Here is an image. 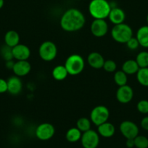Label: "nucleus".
<instances>
[{
	"label": "nucleus",
	"mask_w": 148,
	"mask_h": 148,
	"mask_svg": "<svg viewBox=\"0 0 148 148\" xmlns=\"http://www.w3.org/2000/svg\"><path fill=\"white\" fill-rule=\"evenodd\" d=\"M4 0H0V10H1V8L3 7V6H4Z\"/></svg>",
	"instance_id": "c9c22d12"
},
{
	"label": "nucleus",
	"mask_w": 148,
	"mask_h": 148,
	"mask_svg": "<svg viewBox=\"0 0 148 148\" xmlns=\"http://www.w3.org/2000/svg\"><path fill=\"white\" fill-rule=\"evenodd\" d=\"M109 117L110 111L107 107L102 105L95 106L90 113V120L97 127L107 121Z\"/></svg>",
	"instance_id": "423d86ee"
},
{
	"label": "nucleus",
	"mask_w": 148,
	"mask_h": 148,
	"mask_svg": "<svg viewBox=\"0 0 148 148\" xmlns=\"http://www.w3.org/2000/svg\"><path fill=\"white\" fill-rule=\"evenodd\" d=\"M7 92L12 95H17L21 92L23 89V82L20 77L12 76L7 79Z\"/></svg>",
	"instance_id": "ddd939ff"
},
{
	"label": "nucleus",
	"mask_w": 148,
	"mask_h": 148,
	"mask_svg": "<svg viewBox=\"0 0 148 148\" xmlns=\"http://www.w3.org/2000/svg\"><path fill=\"white\" fill-rule=\"evenodd\" d=\"M136 75L138 82L142 86L148 88V67L139 68Z\"/></svg>",
	"instance_id": "5701e85b"
},
{
	"label": "nucleus",
	"mask_w": 148,
	"mask_h": 148,
	"mask_svg": "<svg viewBox=\"0 0 148 148\" xmlns=\"http://www.w3.org/2000/svg\"><path fill=\"white\" fill-rule=\"evenodd\" d=\"M134 147L136 148H148V138L143 135H137L134 139Z\"/></svg>",
	"instance_id": "bb28decb"
},
{
	"label": "nucleus",
	"mask_w": 148,
	"mask_h": 148,
	"mask_svg": "<svg viewBox=\"0 0 148 148\" xmlns=\"http://www.w3.org/2000/svg\"><path fill=\"white\" fill-rule=\"evenodd\" d=\"M136 38L139 46L143 48H148V25H143L138 29Z\"/></svg>",
	"instance_id": "6ab92c4d"
},
{
	"label": "nucleus",
	"mask_w": 148,
	"mask_h": 148,
	"mask_svg": "<svg viewBox=\"0 0 148 148\" xmlns=\"http://www.w3.org/2000/svg\"><path fill=\"white\" fill-rule=\"evenodd\" d=\"M64 65L68 71V75L76 76L80 75L84 69L85 62L81 55L74 53L67 58Z\"/></svg>",
	"instance_id": "20e7f679"
},
{
	"label": "nucleus",
	"mask_w": 148,
	"mask_h": 148,
	"mask_svg": "<svg viewBox=\"0 0 148 148\" xmlns=\"http://www.w3.org/2000/svg\"><path fill=\"white\" fill-rule=\"evenodd\" d=\"M104 59L101 53L98 52H91L87 56V62L91 68L94 69H100L103 67Z\"/></svg>",
	"instance_id": "2eb2a0df"
},
{
	"label": "nucleus",
	"mask_w": 148,
	"mask_h": 148,
	"mask_svg": "<svg viewBox=\"0 0 148 148\" xmlns=\"http://www.w3.org/2000/svg\"><path fill=\"white\" fill-rule=\"evenodd\" d=\"M91 120L86 117H81V118L78 119L76 122V127L81 132H85L91 130Z\"/></svg>",
	"instance_id": "393cba45"
},
{
	"label": "nucleus",
	"mask_w": 148,
	"mask_h": 148,
	"mask_svg": "<svg viewBox=\"0 0 148 148\" xmlns=\"http://www.w3.org/2000/svg\"><path fill=\"white\" fill-rule=\"evenodd\" d=\"M1 55L5 62L9 60H12L13 56L12 53V48L9 47L7 45L3 46L1 49Z\"/></svg>",
	"instance_id": "c85d7f7f"
},
{
	"label": "nucleus",
	"mask_w": 148,
	"mask_h": 148,
	"mask_svg": "<svg viewBox=\"0 0 148 148\" xmlns=\"http://www.w3.org/2000/svg\"><path fill=\"white\" fill-rule=\"evenodd\" d=\"M97 132L99 135L104 138H110L115 134V128L112 123L106 121L97 127Z\"/></svg>",
	"instance_id": "f3484780"
},
{
	"label": "nucleus",
	"mask_w": 148,
	"mask_h": 148,
	"mask_svg": "<svg viewBox=\"0 0 148 148\" xmlns=\"http://www.w3.org/2000/svg\"><path fill=\"white\" fill-rule=\"evenodd\" d=\"M82 136V132L77 127H72L67 131L65 138L69 143H74L79 141Z\"/></svg>",
	"instance_id": "4be33fe9"
},
{
	"label": "nucleus",
	"mask_w": 148,
	"mask_h": 148,
	"mask_svg": "<svg viewBox=\"0 0 148 148\" xmlns=\"http://www.w3.org/2000/svg\"><path fill=\"white\" fill-rule=\"evenodd\" d=\"M126 145L128 148H132L134 147V140H133V139H126Z\"/></svg>",
	"instance_id": "72a5a7b5"
},
{
	"label": "nucleus",
	"mask_w": 148,
	"mask_h": 148,
	"mask_svg": "<svg viewBox=\"0 0 148 148\" xmlns=\"http://www.w3.org/2000/svg\"><path fill=\"white\" fill-rule=\"evenodd\" d=\"M110 33L112 38L120 43H126L133 37V30L129 25L124 23L114 25Z\"/></svg>",
	"instance_id": "7ed1b4c3"
},
{
	"label": "nucleus",
	"mask_w": 148,
	"mask_h": 148,
	"mask_svg": "<svg viewBox=\"0 0 148 148\" xmlns=\"http://www.w3.org/2000/svg\"><path fill=\"white\" fill-rule=\"evenodd\" d=\"M39 54L42 60L51 62L57 55V47L55 43L50 40L43 42L39 48Z\"/></svg>",
	"instance_id": "39448f33"
},
{
	"label": "nucleus",
	"mask_w": 148,
	"mask_h": 148,
	"mask_svg": "<svg viewBox=\"0 0 148 148\" xmlns=\"http://www.w3.org/2000/svg\"><path fill=\"white\" fill-rule=\"evenodd\" d=\"M102 68L105 72L112 73V72H114L116 71V69H117V64H116V62L115 61L109 59V60L104 61Z\"/></svg>",
	"instance_id": "cd10ccee"
},
{
	"label": "nucleus",
	"mask_w": 148,
	"mask_h": 148,
	"mask_svg": "<svg viewBox=\"0 0 148 148\" xmlns=\"http://www.w3.org/2000/svg\"><path fill=\"white\" fill-rule=\"evenodd\" d=\"M126 46L128 47V49L132 51L136 50V49H137L138 48H139V46H140L136 37H132L131 38L129 39V40L126 42Z\"/></svg>",
	"instance_id": "7c9ffc66"
},
{
	"label": "nucleus",
	"mask_w": 148,
	"mask_h": 148,
	"mask_svg": "<svg viewBox=\"0 0 148 148\" xmlns=\"http://www.w3.org/2000/svg\"><path fill=\"white\" fill-rule=\"evenodd\" d=\"M108 24L104 19H94L90 25L91 34L97 38H102L108 33Z\"/></svg>",
	"instance_id": "9d476101"
},
{
	"label": "nucleus",
	"mask_w": 148,
	"mask_h": 148,
	"mask_svg": "<svg viewBox=\"0 0 148 148\" xmlns=\"http://www.w3.org/2000/svg\"><path fill=\"white\" fill-rule=\"evenodd\" d=\"M139 69V65L136 63V60H133V59H129V60L125 61L122 65V70L127 75H136Z\"/></svg>",
	"instance_id": "aec40b11"
},
{
	"label": "nucleus",
	"mask_w": 148,
	"mask_h": 148,
	"mask_svg": "<svg viewBox=\"0 0 148 148\" xmlns=\"http://www.w3.org/2000/svg\"><path fill=\"white\" fill-rule=\"evenodd\" d=\"M86 23V17L81 10L70 8L62 14L59 20L61 28L68 33L80 30Z\"/></svg>",
	"instance_id": "f257e3e1"
},
{
	"label": "nucleus",
	"mask_w": 148,
	"mask_h": 148,
	"mask_svg": "<svg viewBox=\"0 0 148 148\" xmlns=\"http://www.w3.org/2000/svg\"><path fill=\"white\" fill-rule=\"evenodd\" d=\"M80 140L84 148H97L100 144V135L97 132L89 130L83 132Z\"/></svg>",
	"instance_id": "0eeeda50"
},
{
	"label": "nucleus",
	"mask_w": 148,
	"mask_h": 148,
	"mask_svg": "<svg viewBox=\"0 0 148 148\" xmlns=\"http://www.w3.org/2000/svg\"><path fill=\"white\" fill-rule=\"evenodd\" d=\"M113 79L116 85L118 87L127 85L128 75L123 70H119L115 72Z\"/></svg>",
	"instance_id": "b1692460"
},
{
	"label": "nucleus",
	"mask_w": 148,
	"mask_h": 148,
	"mask_svg": "<svg viewBox=\"0 0 148 148\" xmlns=\"http://www.w3.org/2000/svg\"><path fill=\"white\" fill-rule=\"evenodd\" d=\"M140 126L144 130L148 131V116L142 118V119L141 120Z\"/></svg>",
	"instance_id": "473e14b6"
},
{
	"label": "nucleus",
	"mask_w": 148,
	"mask_h": 148,
	"mask_svg": "<svg viewBox=\"0 0 148 148\" xmlns=\"http://www.w3.org/2000/svg\"><path fill=\"white\" fill-rule=\"evenodd\" d=\"M108 18L113 25L120 24L124 23L126 19V14L122 9L117 7H112L109 13Z\"/></svg>",
	"instance_id": "dca6fc26"
},
{
	"label": "nucleus",
	"mask_w": 148,
	"mask_h": 148,
	"mask_svg": "<svg viewBox=\"0 0 148 148\" xmlns=\"http://www.w3.org/2000/svg\"><path fill=\"white\" fill-rule=\"evenodd\" d=\"M4 40L5 45L10 48H13L20 43V36L15 30H9L4 35Z\"/></svg>",
	"instance_id": "a211bd4d"
},
{
	"label": "nucleus",
	"mask_w": 148,
	"mask_h": 148,
	"mask_svg": "<svg viewBox=\"0 0 148 148\" xmlns=\"http://www.w3.org/2000/svg\"><path fill=\"white\" fill-rule=\"evenodd\" d=\"M52 75L57 81H62L68 77V72L65 65H57L52 69Z\"/></svg>",
	"instance_id": "412c9836"
},
{
	"label": "nucleus",
	"mask_w": 148,
	"mask_h": 148,
	"mask_svg": "<svg viewBox=\"0 0 148 148\" xmlns=\"http://www.w3.org/2000/svg\"><path fill=\"white\" fill-rule=\"evenodd\" d=\"M111 5L107 0H91L89 4V12L94 19H104L108 17Z\"/></svg>",
	"instance_id": "f03ea898"
},
{
	"label": "nucleus",
	"mask_w": 148,
	"mask_h": 148,
	"mask_svg": "<svg viewBox=\"0 0 148 148\" xmlns=\"http://www.w3.org/2000/svg\"><path fill=\"white\" fill-rule=\"evenodd\" d=\"M12 72L17 77H25L29 74L31 70V65L27 60L17 61L15 62L12 68Z\"/></svg>",
	"instance_id": "4468645a"
},
{
	"label": "nucleus",
	"mask_w": 148,
	"mask_h": 148,
	"mask_svg": "<svg viewBox=\"0 0 148 148\" xmlns=\"http://www.w3.org/2000/svg\"><path fill=\"white\" fill-rule=\"evenodd\" d=\"M136 62L139 68L148 67V51H141L136 55Z\"/></svg>",
	"instance_id": "a878e982"
},
{
	"label": "nucleus",
	"mask_w": 148,
	"mask_h": 148,
	"mask_svg": "<svg viewBox=\"0 0 148 148\" xmlns=\"http://www.w3.org/2000/svg\"><path fill=\"white\" fill-rule=\"evenodd\" d=\"M120 132L126 139H134L139 135V130L138 126L134 122L129 120H126L120 123Z\"/></svg>",
	"instance_id": "1a4fd4ad"
},
{
	"label": "nucleus",
	"mask_w": 148,
	"mask_h": 148,
	"mask_svg": "<svg viewBox=\"0 0 148 148\" xmlns=\"http://www.w3.org/2000/svg\"><path fill=\"white\" fill-rule=\"evenodd\" d=\"M133 98V90L128 85L120 86L116 91V99L122 104H127Z\"/></svg>",
	"instance_id": "9b49d317"
},
{
	"label": "nucleus",
	"mask_w": 148,
	"mask_h": 148,
	"mask_svg": "<svg viewBox=\"0 0 148 148\" xmlns=\"http://www.w3.org/2000/svg\"><path fill=\"white\" fill-rule=\"evenodd\" d=\"M14 64H15V62H13L12 60H9L5 62V66L8 69H12Z\"/></svg>",
	"instance_id": "f704fd0d"
},
{
	"label": "nucleus",
	"mask_w": 148,
	"mask_h": 148,
	"mask_svg": "<svg viewBox=\"0 0 148 148\" xmlns=\"http://www.w3.org/2000/svg\"><path fill=\"white\" fill-rule=\"evenodd\" d=\"M7 92V81L0 78V94Z\"/></svg>",
	"instance_id": "2f4dec72"
},
{
	"label": "nucleus",
	"mask_w": 148,
	"mask_h": 148,
	"mask_svg": "<svg viewBox=\"0 0 148 148\" xmlns=\"http://www.w3.org/2000/svg\"><path fill=\"white\" fill-rule=\"evenodd\" d=\"M136 109L140 114H148V101L147 100H141L136 104Z\"/></svg>",
	"instance_id": "c756f323"
},
{
	"label": "nucleus",
	"mask_w": 148,
	"mask_h": 148,
	"mask_svg": "<svg viewBox=\"0 0 148 148\" xmlns=\"http://www.w3.org/2000/svg\"><path fill=\"white\" fill-rule=\"evenodd\" d=\"M13 59L17 61L28 60L30 56V50L26 45L19 43L12 48Z\"/></svg>",
	"instance_id": "f8f14e48"
},
{
	"label": "nucleus",
	"mask_w": 148,
	"mask_h": 148,
	"mask_svg": "<svg viewBox=\"0 0 148 148\" xmlns=\"http://www.w3.org/2000/svg\"><path fill=\"white\" fill-rule=\"evenodd\" d=\"M55 133V129L52 124L42 123L36 129V137L41 141H46L53 137Z\"/></svg>",
	"instance_id": "6e6552de"
},
{
	"label": "nucleus",
	"mask_w": 148,
	"mask_h": 148,
	"mask_svg": "<svg viewBox=\"0 0 148 148\" xmlns=\"http://www.w3.org/2000/svg\"><path fill=\"white\" fill-rule=\"evenodd\" d=\"M147 25H148V13H147Z\"/></svg>",
	"instance_id": "e433bc0d"
}]
</instances>
